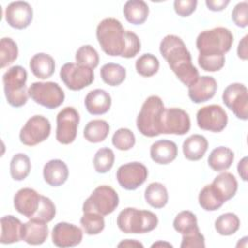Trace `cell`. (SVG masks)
Here are the masks:
<instances>
[{"mask_svg":"<svg viewBox=\"0 0 248 248\" xmlns=\"http://www.w3.org/2000/svg\"><path fill=\"white\" fill-rule=\"evenodd\" d=\"M160 52L178 79L188 87L199 78V71L192 63L190 51L182 39L167 35L160 43Z\"/></svg>","mask_w":248,"mask_h":248,"instance_id":"obj_1","label":"cell"},{"mask_svg":"<svg viewBox=\"0 0 248 248\" xmlns=\"http://www.w3.org/2000/svg\"><path fill=\"white\" fill-rule=\"evenodd\" d=\"M97 40L105 53L121 56L125 47L126 31L121 22L113 17L103 19L96 29Z\"/></svg>","mask_w":248,"mask_h":248,"instance_id":"obj_2","label":"cell"},{"mask_svg":"<svg viewBox=\"0 0 248 248\" xmlns=\"http://www.w3.org/2000/svg\"><path fill=\"white\" fill-rule=\"evenodd\" d=\"M164 103L159 96H149L141 106L137 117V128L145 137L153 138L161 134Z\"/></svg>","mask_w":248,"mask_h":248,"instance_id":"obj_3","label":"cell"},{"mask_svg":"<svg viewBox=\"0 0 248 248\" xmlns=\"http://www.w3.org/2000/svg\"><path fill=\"white\" fill-rule=\"evenodd\" d=\"M120 231L125 233H144L158 225V217L149 210L127 207L120 211L116 220Z\"/></svg>","mask_w":248,"mask_h":248,"instance_id":"obj_4","label":"cell"},{"mask_svg":"<svg viewBox=\"0 0 248 248\" xmlns=\"http://www.w3.org/2000/svg\"><path fill=\"white\" fill-rule=\"evenodd\" d=\"M233 43V35L230 29L215 27L201 32L197 38L196 46L200 54L225 55Z\"/></svg>","mask_w":248,"mask_h":248,"instance_id":"obj_5","label":"cell"},{"mask_svg":"<svg viewBox=\"0 0 248 248\" xmlns=\"http://www.w3.org/2000/svg\"><path fill=\"white\" fill-rule=\"evenodd\" d=\"M26 80L27 72L19 65L11 67L3 75L5 96L12 107L19 108L26 104L29 96Z\"/></svg>","mask_w":248,"mask_h":248,"instance_id":"obj_6","label":"cell"},{"mask_svg":"<svg viewBox=\"0 0 248 248\" xmlns=\"http://www.w3.org/2000/svg\"><path fill=\"white\" fill-rule=\"evenodd\" d=\"M119 203L116 191L108 185L95 188L92 194L85 200L82 205L83 212H96L103 216L112 213Z\"/></svg>","mask_w":248,"mask_h":248,"instance_id":"obj_7","label":"cell"},{"mask_svg":"<svg viewBox=\"0 0 248 248\" xmlns=\"http://www.w3.org/2000/svg\"><path fill=\"white\" fill-rule=\"evenodd\" d=\"M28 94L35 103L50 109L61 106L65 99L64 91L53 81L33 82L28 88Z\"/></svg>","mask_w":248,"mask_h":248,"instance_id":"obj_8","label":"cell"},{"mask_svg":"<svg viewBox=\"0 0 248 248\" xmlns=\"http://www.w3.org/2000/svg\"><path fill=\"white\" fill-rule=\"evenodd\" d=\"M60 78L71 90H81L94 80L93 69L78 64L66 63L60 69Z\"/></svg>","mask_w":248,"mask_h":248,"instance_id":"obj_9","label":"cell"},{"mask_svg":"<svg viewBox=\"0 0 248 248\" xmlns=\"http://www.w3.org/2000/svg\"><path fill=\"white\" fill-rule=\"evenodd\" d=\"M51 125L49 120L43 115L30 117L19 133L20 141L28 146L43 142L50 135Z\"/></svg>","mask_w":248,"mask_h":248,"instance_id":"obj_10","label":"cell"},{"mask_svg":"<svg viewBox=\"0 0 248 248\" xmlns=\"http://www.w3.org/2000/svg\"><path fill=\"white\" fill-rule=\"evenodd\" d=\"M224 104L241 119H248V90L247 87L239 82L228 85L222 95Z\"/></svg>","mask_w":248,"mask_h":248,"instance_id":"obj_11","label":"cell"},{"mask_svg":"<svg viewBox=\"0 0 248 248\" xmlns=\"http://www.w3.org/2000/svg\"><path fill=\"white\" fill-rule=\"evenodd\" d=\"M79 114L73 107L62 108L56 116V140L62 144L72 143L77 137Z\"/></svg>","mask_w":248,"mask_h":248,"instance_id":"obj_12","label":"cell"},{"mask_svg":"<svg viewBox=\"0 0 248 248\" xmlns=\"http://www.w3.org/2000/svg\"><path fill=\"white\" fill-rule=\"evenodd\" d=\"M197 123L202 130L219 133L226 128L228 115L221 106L208 105L198 110Z\"/></svg>","mask_w":248,"mask_h":248,"instance_id":"obj_13","label":"cell"},{"mask_svg":"<svg viewBox=\"0 0 248 248\" xmlns=\"http://www.w3.org/2000/svg\"><path fill=\"white\" fill-rule=\"evenodd\" d=\"M148 175L147 168L140 162H131L120 166L116 171L119 185L129 191L136 190L144 183Z\"/></svg>","mask_w":248,"mask_h":248,"instance_id":"obj_14","label":"cell"},{"mask_svg":"<svg viewBox=\"0 0 248 248\" xmlns=\"http://www.w3.org/2000/svg\"><path fill=\"white\" fill-rule=\"evenodd\" d=\"M191 128V121L189 114L179 108H165L162 122L161 134L185 135Z\"/></svg>","mask_w":248,"mask_h":248,"instance_id":"obj_15","label":"cell"},{"mask_svg":"<svg viewBox=\"0 0 248 248\" xmlns=\"http://www.w3.org/2000/svg\"><path fill=\"white\" fill-rule=\"evenodd\" d=\"M51 238L53 244L57 247H74L81 242L82 231L76 225L67 222H60L53 227Z\"/></svg>","mask_w":248,"mask_h":248,"instance_id":"obj_16","label":"cell"},{"mask_svg":"<svg viewBox=\"0 0 248 248\" xmlns=\"http://www.w3.org/2000/svg\"><path fill=\"white\" fill-rule=\"evenodd\" d=\"M33 10L25 1L10 3L5 10V19L10 26L16 29L26 28L32 21Z\"/></svg>","mask_w":248,"mask_h":248,"instance_id":"obj_17","label":"cell"},{"mask_svg":"<svg viewBox=\"0 0 248 248\" xmlns=\"http://www.w3.org/2000/svg\"><path fill=\"white\" fill-rule=\"evenodd\" d=\"M41 195L34 189L22 188L14 197V206L16 210L27 218H32L40 204Z\"/></svg>","mask_w":248,"mask_h":248,"instance_id":"obj_18","label":"cell"},{"mask_svg":"<svg viewBox=\"0 0 248 248\" xmlns=\"http://www.w3.org/2000/svg\"><path fill=\"white\" fill-rule=\"evenodd\" d=\"M216 90L217 81L215 78L210 76H202L189 86L188 95L192 102L200 104L213 98Z\"/></svg>","mask_w":248,"mask_h":248,"instance_id":"obj_19","label":"cell"},{"mask_svg":"<svg viewBox=\"0 0 248 248\" xmlns=\"http://www.w3.org/2000/svg\"><path fill=\"white\" fill-rule=\"evenodd\" d=\"M84 105L90 114L101 115L110 108L111 97L104 89H94L87 93Z\"/></svg>","mask_w":248,"mask_h":248,"instance_id":"obj_20","label":"cell"},{"mask_svg":"<svg viewBox=\"0 0 248 248\" xmlns=\"http://www.w3.org/2000/svg\"><path fill=\"white\" fill-rule=\"evenodd\" d=\"M43 175L48 185L57 187L66 182L69 176V170L62 160L53 159L44 166Z\"/></svg>","mask_w":248,"mask_h":248,"instance_id":"obj_21","label":"cell"},{"mask_svg":"<svg viewBox=\"0 0 248 248\" xmlns=\"http://www.w3.org/2000/svg\"><path fill=\"white\" fill-rule=\"evenodd\" d=\"M48 235V228L46 223L37 219L30 220L23 224L22 240L30 245L43 244Z\"/></svg>","mask_w":248,"mask_h":248,"instance_id":"obj_22","label":"cell"},{"mask_svg":"<svg viewBox=\"0 0 248 248\" xmlns=\"http://www.w3.org/2000/svg\"><path fill=\"white\" fill-rule=\"evenodd\" d=\"M177 145L169 140L155 141L150 147L151 159L160 165H167L172 162L177 156Z\"/></svg>","mask_w":248,"mask_h":248,"instance_id":"obj_23","label":"cell"},{"mask_svg":"<svg viewBox=\"0 0 248 248\" xmlns=\"http://www.w3.org/2000/svg\"><path fill=\"white\" fill-rule=\"evenodd\" d=\"M23 224L13 215H6L1 218V237L2 244H12L22 240Z\"/></svg>","mask_w":248,"mask_h":248,"instance_id":"obj_24","label":"cell"},{"mask_svg":"<svg viewBox=\"0 0 248 248\" xmlns=\"http://www.w3.org/2000/svg\"><path fill=\"white\" fill-rule=\"evenodd\" d=\"M211 185L218 197L224 202L231 200L235 195L238 187L237 180L234 175L228 171L222 172L217 175Z\"/></svg>","mask_w":248,"mask_h":248,"instance_id":"obj_25","label":"cell"},{"mask_svg":"<svg viewBox=\"0 0 248 248\" xmlns=\"http://www.w3.org/2000/svg\"><path fill=\"white\" fill-rule=\"evenodd\" d=\"M29 67L36 78L46 79L53 75L55 71V62L49 54L40 52L30 59Z\"/></svg>","mask_w":248,"mask_h":248,"instance_id":"obj_26","label":"cell"},{"mask_svg":"<svg viewBox=\"0 0 248 248\" xmlns=\"http://www.w3.org/2000/svg\"><path fill=\"white\" fill-rule=\"evenodd\" d=\"M208 147V141L205 137L195 134L187 138L182 145L183 154L190 161H198L203 157Z\"/></svg>","mask_w":248,"mask_h":248,"instance_id":"obj_27","label":"cell"},{"mask_svg":"<svg viewBox=\"0 0 248 248\" xmlns=\"http://www.w3.org/2000/svg\"><path fill=\"white\" fill-rule=\"evenodd\" d=\"M123 14L130 23L139 25L146 20L149 14V8L142 0H129L124 4Z\"/></svg>","mask_w":248,"mask_h":248,"instance_id":"obj_28","label":"cell"},{"mask_svg":"<svg viewBox=\"0 0 248 248\" xmlns=\"http://www.w3.org/2000/svg\"><path fill=\"white\" fill-rule=\"evenodd\" d=\"M234 159V154L232 149L226 146L214 148L208 156L207 162L209 167L215 171H223L228 170Z\"/></svg>","mask_w":248,"mask_h":248,"instance_id":"obj_29","label":"cell"},{"mask_svg":"<svg viewBox=\"0 0 248 248\" xmlns=\"http://www.w3.org/2000/svg\"><path fill=\"white\" fill-rule=\"evenodd\" d=\"M109 133V125L106 120L94 119L89 121L83 130V137L89 142L97 143L106 140Z\"/></svg>","mask_w":248,"mask_h":248,"instance_id":"obj_30","label":"cell"},{"mask_svg":"<svg viewBox=\"0 0 248 248\" xmlns=\"http://www.w3.org/2000/svg\"><path fill=\"white\" fill-rule=\"evenodd\" d=\"M144 199L152 207L162 208L168 203L169 200L167 188L160 182H152L144 191Z\"/></svg>","mask_w":248,"mask_h":248,"instance_id":"obj_31","label":"cell"},{"mask_svg":"<svg viewBox=\"0 0 248 248\" xmlns=\"http://www.w3.org/2000/svg\"><path fill=\"white\" fill-rule=\"evenodd\" d=\"M31 170L29 157L24 153H17L13 156L10 163V173L14 180L21 181L25 179Z\"/></svg>","mask_w":248,"mask_h":248,"instance_id":"obj_32","label":"cell"},{"mask_svg":"<svg viewBox=\"0 0 248 248\" xmlns=\"http://www.w3.org/2000/svg\"><path fill=\"white\" fill-rule=\"evenodd\" d=\"M103 81L110 86H117L121 84L126 78V70L119 64L107 63L100 71Z\"/></svg>","mask_w":248,"mask_h":248,"instance_id":"obj_33","label":"cell"},{"mask_svg":"<svg viewBox=\"0 0 248 248\" xmlns=\"http://www.w3.org/2000/svg\"><path fill=\"white\" fill-rule=\"evenodd\" d=\"M215 230L221 235H232L236 232L240 226V220L236 214L227 212L215 220Z\"/></svg>","mask_w":248,"mask_h":248,"instance_id":"obj_34","label":"cell"},{"mask_svg":"<svg viewBox=\"0 0 248 248\" xmlns=\"http://www.w3.org/2000/svg\"><path fill=\"white\" fill-rule=\"evenodd\" d=\"M199 203L206 211H215L219 209L224 202L218 197L211 184L205 185L199 194Z\"/></svg>","mask_w":248,"mask_h":248,"instance_id":"obj_35","label":"cell"},{"mask_svg":"<svg viewBox=\"0 0 248 248\" xmlns=\"http://www.w3.org/2000/svg\"><path fill=\"white\" fill-rule=\"evenodd\" d=\"M173 228L181 234H187L199 229L196 215L189 210L179 212L173 220Z\"/></svg>","mask_w":248,"mask_h":248,"instance_id":"obj_36","label":"cell"},{"mask_svg":"<svg viewBox=\"0 0 248 248\" xmlns=\"http://www.w3.org/2000/svg\"><path fill=\"white\" fill-rule=\"evenodd\" d=\"M80 225L87 234H98L105 228V220L103 215L96 212H83L80 218Z\"/></svg>","mask_w":248,"mask_h":248,"instance_id":"obj_37","label":"cell"},{"mask_svg":"<svg viewBox=\"0 0 248 248\" xmlns=\"http://www.w3.org/2000/svg\"><path fill=\"white\" fill-rule=\"evenodd\" d=\"M159 60L151 53H144L136 61V70L142 77L149 78L155 75L159 70Z\"/></svg>","mask_w":248,"mask_h":248,"instance_id":"obj_38","label":"cell"},{"mask_svg":"<svg viewBox=\"0 0 248 248\" xmlns=\"http://www.w3.org/2000/svg\"><path fill=\"white\" fill-rule=\"evenodd\" d=\"M18 55V48L16 43L9 38L4 37L0 41V67L5 68L12 64Z\"/></svg>","mask_w":248,"mask_h":248,"instance_id":"obj_39","label":"cell"},{"mask_svg":"<svg viewBox=\"0 0 248 248\" xmlns=\"http://www.w3.org/2000/svg\"><path fill=\"white\" fill-rule=\"evenodd\" d=\"M114 153L108 147L100 148L94 155L93 165L94 169L99 173L108 172L113 166L114 163Z\"/></svg>","mask_w":248,"mask_h":248,"instance_id":"obj_40","label":"cell"},{"mask_svg":"<svg viewBox=\"0 0 248 248\" xmlns=\"http://www.w3.org/2000/svg\"><path fill=\"white\" fill-rule=\"evenodd\" d=\"M76 61L78 64L94 69L99 64V54L92 46L84 45L77 50Z\"/></svg>","mask_w":248,"mask_h":248,"instance_id":"obj_41","label":"cell"},{"mask_svg":"<svg viewBox=\"0 0 248 248\" xmlns=\"http://www.w3.org/2000/svg\"><path fill=\"white\" fill-rule=\"evenodd\" d=\"M112 144L119 150L126 151L131 149L136 143L134 133L128 128L118 129L112 136Z\"/></svg>","mask_w":248,"mask_h":248,"instance_id":"obj_42","label":"cell"},{"mask_svg":"<svg viewBox=\"0 0 248 248\" xmlns=\"http://www.w3.org/2000/svg\"><path fill=\"white\" fill-rule=\"evenodd\" d=\"M55 213H56V208L52 201L47 197L41 196L39 207L32 218L40 220L45 223H48L54 218Z\"/></svg>","mask_w":248,"mask_h":248,"instance_id":"obj_43","label":"cell"},{"mask_svg":"<svg viewBox=\"0 0 248 248\" xmlns=\"http://www.w3.org/2000/svg\"><path fill=\"white\" fill-rule=\"evenodd\" d=\"M198 63L206 72H216L225 65V55H203L199 54Z\"/></svg>","mask_w":248,"mask_h":248,"instance_id":"obj_44","label":"cell"},{"mask_svg":"<svg viewBox=\"0 0 248 248\" xmlns=\"http://www.w3.org/2000/svg\"><path fill=\"white\" fill-rule=\"evenodd\" d=\"M140 50V41L138 35L132 31H126V42L125 47L122 53L124 58L135 57Z\"/></svg>","mask_w":248,"mask_h":248,"instance_id":"obj_45","label":"cell"},{"mask_svg":"<svg viewBox=\"0 0 248 248\" xmlns=\"http://www.w3.org/2000/svg\"><path fill=\"white\" fill-rule=\"evenodd\" d=\"M181 248H203L205 247L204 236L200 232V229H197L187 234H182V241L180 244Z\"/></svg>","mask_w":248,"mask_h":248,"instance_id":"obj_46","label":"cell"},{"mask_svg":"<svg viewBox=\"0 0 248 248\" xmlns=\"http://www.w3.org/2000/svg\"><path fill=\"white\" fill-rule=\"evenodd\" d=\"M248 4L246 1L237 3L232 10V18L233 22L239 27H246L248 25Z\"/></svg>","mask_w":248,"mask_h":248,"instance_id":"obj_47","label":"cell"},{"mask_svg":"<svg viewBox=\"0 0 248 248\" xmlns=\"http://www.w3.org/2000/svg\"><path fill=\"white\" fill-rule=\"evenodd\" d=\"M197 0H175L173 8L175 13L180 16H189L197 8Z\"/></svg>","mask_w":248,"mask_h":248,"instance_id":"obj_48","label":"cell"},{"mask_svg":"<svg viewBox=\"0 0 248 248\" xmlns=\"http://www.w3.org/2000/svg\"><path fill=\"white\" fill-rule=\"evenodd\" d=\"M230 1L229 0H206L205 4L207 8L213 12H219L224 10L228 5Z\"/></svg>","mask_w":248,"mask_h":248,"instance_id":"obj_49","label":"cell"},{"mask_svg":"<svg viewBox=\"0 0 248 248\" xmlns=\"http://www.w3.org/2000/svg\"><path fill=\"white\" fill-rule=\"evenodd\" d=\"M247 38L248 36H244L242 40L239 42L238 46H237V55L239 58L246 60L248 57V52H247Z\"/></svg>","mask_w":248,"mask_h":248,"instance_id":"obj_50","label":"cell"},{"mask_svg":"<svg viewBox=\"0 0 248 248\" xmlns=\"http://www.w3.org/2000/svg\"><path fill=\"white\" fill-rule=\"evenodd\" d=\"M237 171L242 180H247V157L242 158L237 165Z\"/></svg>","mask_w":248,"mask_h":248,"instance_id":"obj_51","label":"cell"},{"mask_svg":"<svg viewBox=\"0 0 248 248\" xmlns=\"http://www.w3.org/2000/svg\"><path fill=\"white\" fill-rule=\"evenodd\" d=\"M117 246L118 247H140V248L143 247L142 243H140L135 239H125V240L121 241L120 243H118Z\"/></svg>","mask_w":248,"mask_h":248,"instance_id":"obj_52","label":"cell"},{"mask_svg":"<svg viewBox=\"0 0 248 248\" xmlns=\"http://www.w3.org/2000/svg\"><path fill=\"white\" fill-rule=\"evenodd\" d=\"M159 246H167V247H172V245L170 243H168V242H162V241H158L156 243H153L151 245V247H159Z\"/></svg>","mask_w":248,"mask_h":248,"instance_id":"obj_53","label":"cell"}]
</instances>
